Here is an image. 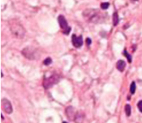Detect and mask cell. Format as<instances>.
<instances>
[{"instance_id": "cell-1", "label": "cell", "mask_w": 142, "mask_h": 123, "mask_svg": "<svg viewBox=\"0 0 142 123\" xmlns=\"http://www.w3.org/2000/svg\"><path fill=\"white\" fill-rule=\"evenodd\" d=\"M82 14L87 22L94 24L103 23L108 19V16L106 13H102L96 9H87Z\"/></svg>"}, {"instance_id": "cell-2", "label": "cell", "mask_w": 142, "mask_h": 123, "mask_svg": "<svg viewBox=\"0 0 142 123\" xmlns=\"http://www.w3.org/2000/svg\"><path fill=\"white\" fill-rule=\"evenodd\" d=\"M10 29L12 34L17 39H22L25 35V30L19 21L16 19H11L9 21Z\"/></svg>"}, {"instance_id": "cell-3", "label": "cell", "mask_w": 142, "mask_h": 123, "mask_svg": "<svg viewBox=\"0 0 142 123\" xmlns=\"http://www.w3.org/2000/svg\"><path fill=\"white\" fill-rule=\"evenodd\" d=\"M22 53L24 57H26L30 60H36L38 59L40 57L39 51L36 48H35V47L30 46L24 47L22 51Z\"/></svg>"}, {"instance_id": "cell-4", "label": "cell", "mask_w": 142, "mask_h": 123, "mask_svg": "<svg viewBox=\"0 0 142 123\" xmlns=\"http://www.w3.org/2000/svg\"><path fill=\"white\" fill-rule=\"evenodd\" d=\"M60 80V76L58 73H52L48 77H45L43 81V86L45 89L51 88L53 85L58 83Z\"/></svg>"}, {"instance_id": "cell-5", "label": "cell", "mask_w": 142, "mask_h": 123, "mask_svg": "<svg viewBox=\"0 0 142 123\" xmlns=\"http://www.w3.org/2000/svg\"><path fill=\"white\" fill-rule=\"evenodd\" d=\"M58 22H59V26L61 29L62 33L65 35L69 34L70 30H71V28L69 26V25H68L67 20H66V19L64 16H62V15L59 16V17H58Z\"/></svg>"}, {"instance_id": "cell-6", "label": "cell", "mask_w": 142, "mask_h": 123, "mask_svg": "<svg viewBox=\"0 0 142 123\" xmlns=\"http://www.w3.org/2000/svg\"><path fill=\"white\" fill-rule=\"evenodd\" d=\"M2 110L5 112L6 114H10L13 112V107L11 105V103H10V102L7 99H2Z\"/></svg>"}, {"instance_id": "cell-7", "label": "cell", "mask_w": 142, "mask_h": 123, "mask_svg": "<svg viewBox=\"0 0 142 123\" xmlns=\"http://www.w3.org/2000/svg\"><path fill=\"white\" fill-rule=\"evenodd\" d=\"M65 113H66V115L67 116V118L69 119L70 120L75 121L76 115H77V112H76V110H75V108H73V107H72V106L67 107V108H66V110H65Z\"/></svg>"}, {"instance_id": "cell-8", "label": "cell", "mask_w": 142, "mask_h": 123, "mask_svg": "<svg viewBox=\"0 0 142 123\" xmlns=\"http://www.w3.org/2000/svg\"><path fill=\"white\" fill-rule=\"evenodd\" d=\"M72 43L75 47H80L83 45V39L82 36H77L76 34H73L72 36Z\"/></svg>"}, {"instance_id": "cell-9", "label": "cell", "mask_w": 142, "mask_h": 123, "mask_svg": "<svg viewBox=\"0 0 142 123\" xmlns=\"http://www.w3.org/2000/svg\"><path fill=\"white\" fill-rule=\"evenodd\" d=\"M116 67H117V69L119 71L123 72L125 69V67H126V63L123 60H118L117 64H116Z\"/></svg>"}, {"instance_id": "cell-10", "label": "cell", "mask_w": 142, "mask_h": 123, "mask_svg": "<svg viewBox=\"0 0 142 123\" xmlns=\"http://www.w3.org/2000/svg\"><path fill=\"white\" fill-rule=\"evenodd\" d=\"M119 22V18H118V15L117 13V12H115L113 15V23L114 26H116L118 24Z\"/></svg>"}, {"instance_id": "cell-11", "label": "cell", "mask_w": 142, "mask_h": 123, "mask_svg": "<svg viewBox=\"0 0 142 123\" xmlns=\"http://www.w3.org/2000/svg\"><path fill=\"white\" fill-rule=\"evenodd\" d=\"M125 113L127 116H130L131 114V106L129 104L126 105V106H125Z\"/></svg>"}, {"instance_id": "cell-12", "label": "cell", "mask_w": 142, "mask_h": 123, "mask_svg": "<svg viewBox=\"0 0 142 123\" xmlns=\"http://www.w3.org/2000/svg\"><path fill=\"white\" fill-rule=\"evenodd\" d=\"M124 54L125 55L126 57L127 58V60H128V62L130 63L132 62V57H131V56L127 53V50H126V49H124Z\"/></svg>"}, {"instance_id": "cell-13", "label": "cell", "mask_w": 142, "mask_h": 123, "mask_svg": "<svg viewBox=\"0 0 142 123\" xmlns=\"http://www.w3.org/2000/svg\"><path fill=\"white\" fill-rule=\"evenodd\" d=\"M135 83L134 82H132V84H131L130 85V93L132 94H134L135 93Z\"/></svg>"}, {"instance_id": "cell-14", "label": "cell", "mask_w": 142, "mask_h": 123, "mask_svg": "<svg viewBox=\"0 0 142 123\" xmlns=\"http://www.w3.org/2000/svg\"><path fill=\"white\" fill-rule=\"evenodd\" d=\"M110 6V3L109 2H103L101 4V8L103 10H106L109 8Z\"/></svg>"}, {"instance_id": "cell-15", "label": "cell", "mask_w": 142, "mask_h": 123, "mask_svg": "<svg viewBox=\"0 0 142 123\" xmlns=\"http://www.w3.org/2000/svg\"><path fill=\"white\" fill-rule=\"evenodd\" d=\"M43 63H44V65H50V64L52 63V59L50 58H47L44 60Z\"/></svg>"}, {"instance_id": "cell-16", "label": "cell", "mask_w": 142, "mask_h": 123, "mask_svg": "<svg viewBox=\"0 0 142 123\" xmlns=\"http://www.w3.org/2000/svg\"><path fill=\"white\" fill-rule=\"evenodd\" d=\"M138 108L139 110L142 113V100L138 102Z\"/></svg>"}, {"instance_id": "cell-17", "label": "cell", "mask_w": 142, "mask_h": 123, "mask_svg": "<svg viewBox=\"0 0 142 123\" xmlns=\"http://www.w3.org/2000/svg\"><path fill=\"white\" fill-rule=\"evenodd\" d=\"M91 42H92V41H91V39L90 38H87L86 39V43H87V45L88 46L91 45Z\"/></svg>"}, {"instance_id": "cell-18", "label": "cell", "mask_w": 142, "mask_h": 123, "mask_svg": "<svg viewBox=\"0 0 142 123\" xmlns=\"http://www.w3.org/2000/svg\"><path fill=\"white\" fill-rule=\"evenodd\" d=\"M63 123H67V122H63Z\"/></svg>"}]
</instances>
